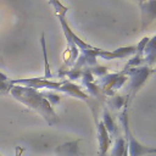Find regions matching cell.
Segmentation results:
<instances>
[{
    "mask_svg": "<svg viewBox=\"0 0 156 156\" xmlns=\"http://www.w3.org/2000/svg\"><path fill=\"white\" fill-rule=\"evenodd\" d=\"M41 45H43V54H44V61H45V78H50V68H49V63H48V58H46V49H45V40L44 37L41 38Z\"/></svg>",
    "mask_w": 156,
    "mask_h": 156,
    "instance_id": "6da1fadb",
    "label": "cell"
}]
</instances>
